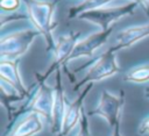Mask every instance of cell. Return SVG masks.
Returning a JSON list of instances; mask_svg holds the SVG:
<instances>
[{"label":"cell","mask_w":149,"mask_h":136,"mask_svg":"<svg viewBox=\"0 0 149 136\" xmlns=\"http://www.w3.org/2000/svg\"><path fill=\"white\" fill-rule=\"evenodd\" d=\"M24 2L27 9V17L34 28L44 38L48 50H54L56 41L54 38V30L57 26L55 19L56 3L51 0H21Z\"/></svg>","instance_id":"1"},{"label":"cell","mask_w":149,"mask_h":136,"mask_svg":"<svg viewBox=\"0 0 149 136\" xmlns=\"http://www.w3.org/2000/svg\"><path fill=\"white\" fill-rule=\"evenodd\" d=\"M40 35L35 28L21 29L3 35L0 41L1 60H16L23 56L33 44L34 40Z\"/></svg>","instance_id":"2"},{"label":"cell","mask_w":149,"mask_h":136,"mask_svg":"<svg viewBox=\"0 0 149 136\" xmlns=\"http://www.w3.org/2000/svg\"><path fill=\"white\" fill-rule=\"evenodd\" d=\"M120 71L118 60H116V52L113 51L111 48L104 51L86 70L83 79L73 87L74 91H78L84 85L93 84L97 81H101L114 77Z\"/></svg>","instance_id":"3"},{"label":"cell","mask_w":149,"mask_h":136,"mask_svg":"<svg viewBox=\"0 0 149 136\" xmlns=\"http://www.w3.org/2000/svg\"><path fill=\"white\" fill-rule=\"evenodd\" d=\"M137 5L139 3H136V2L128 1V2H125L121 5L111 6V7H106L102 9L85 13V14L80 15L78 19H83L85 21L92 22L93 24L98 26L99 29L111 30L122 19L134 14Z\"/></svg>","instance_id":"4"},{"label":"cell","mask_w":149,"mask_h":136,"mask_svg":"<svg viewBox=\"0 0 149 136\" xmlns=\"http://www.w3.org/2000/svg\"><path fill=\"white\" fill-rule=\"evenodd\" d=\"M125 103L123 92L112 93L108 90L102 91L97 107L91 112V115H98L102 117L111 128H115L120 124L122 108Z\"/></svg>","instance_id":"5"},{"label":"cell","mask_w":149,"mask_h":136,"mask_svg":"<svg viewBox=\"0 0 149 136\" xmlns=\"http://www.w3.org/2000/svg\"><path fill=\"white\" fill-rule=\"evenodd\" d=\"M54 101H55V91L54 87H50L44 81H40L35 93L31 95L28 105L24 107L23 113H37L44 117L51 126L52 113H54Z\"/></svg>","instance_id":"6"},{"label":"cell","mask_w":149,"mask_h":136,"mask_svg":"<svg viewBox=\"0 0 149 136\" xmlns=\"http://www.w3.org/2000/svg\"><path fill=\"white\" fill-rule=\"evenodd\" d=\"M112 30H105V29H97L95 31L90 33L88 35L80 38L68 62V64L72 60L80 59V58H91L95 52H98L100 49L105 46L107 43Z\"/></svg>","instance_id":"7"},{"label":"cell","mask_w":149,"mask_h":136,"mask_svg":"<svg viewBox=\"0 0 149 136\" xmlns=\"http://www.w3.org/2000/svg\"><path fill=\"white\" fill-rule=\"evenodd\" d=\"M79 40V34L74 33L63 35L56 40V46L54 49V62L50 65L48 72H45L43 77L40 79V81H44L48 78V76H50L55 70H58L59 66L68 64Z\"/></svg>","instance_id":"8"},{"label":"cell","mask_w":149,"mask_h":136,"mask_svg":"<svg viewBox=\"0 0 149 136\" xmlns=\"http://www.w3.org/2000/svg\"><path fill=\"white\" fill-rule=\"evenodd\" d=\"M149 37V22L143 24H136L127 27L120 30L115 35L114 44L111 46L113 51H119L122 49H127L136 44L137 42Z\"/></svg>","instance_id":"9"},{"label":"cell","mask_w":149,"mask_h":136,"mask_svg":"<svg viewBox=\"0 0 149 136\" xmlns=\"http://www.w3.org/2000/svg\"><path fill=\"white\" fill-rule=\"evenodd\" d=\"M91 87H92V84H88L84 88V91L78 95V98L74 101H72L71 103H69L65 116H64L63 126H62V129H61V133L58 136H68L74 129V127L79 126L80 120L84 115L83 114V102L85 100L86 94L91 90Z\"/></svg>","instance_id":"10"},{"label":"cell","mask_w":149,"mask_h":136,"mask_svg":"<svg viewBox=\"0 0 149 136\" xmlns=\"http://www.w3.org/2000/svg\"><path fill=\"white\" fill-rule=\"evenodd\" d=\"M55 91V101H54V113H52V122H51V133L55 135H59L64 116L68 109V101L62 86V80H61V74L59 71H57V80H56V86L54 87Z\"/></svg>","instance_id":"11"},{"label":"cell","mask_w":149,"mask_h":136,"mask_svg":"<svg viewBox=\"0 0 149 136\" xmlns=\"http://www.w3.org/2000/svg\"><path fill=\"white\" fill-rule=\"evenodd\" d=\"M44 128V117L37 113L24 114L6 136H35Z\"/></svg>","instance_id":"12"},{"label":"cell","mask_w":149,"mask_h":136,"mask_svg":"<svg viewBox=\"0 0 149 136\" xmlns=\"http://www.w3.org/2000/svg\"><path fill=\"white\" fill-rule=\"evenodd\" d=\"M19 59L16 60H1L0 62V77L1 81L10 85L14 90H16L21 96L28 94V90L21 78L19 71Z\"/></svg>","instance_id":"13"},{"label":"cell","mask_w":149,"mask_h":136,"mask_svg":"<svg viewBox=\"0 0 149 136\" xmlns=\"http://www.w3.org/2000/svg\"><path fill=\"white\" fill-rule=\"evenodd\" d=\"M127 0H83L81 2L72 6L69 9V19H77L80 15L92 12V10H98V9H102L106 7H111V6H116V5H121L125 3ZM128 2V1H127Z\"/></svg>","instance_id":"14"},{"label":"cell","mask_w":149,"mask_h":136,"mask_svg":"<svg viewBox=\"0 0 149 136\" xmlns=\"http://www.w3.org/2000/svg\"><path fill=\"white\" fill-rule=\"evenodd\" d=\"M123 80L135 84H142L149 81V63L136 65L129 69L123 77Z\"/></svg>","instance_id":"15"},{"label":"cell","mask_w":149,"mask_h":136,"mask_svg":"<svg viewBox=\"0 0 149 136\" xmlns=\"http://www.w3.org/2000/svg\"><path fill=\"white\" fill-rule=\"evenodd\" d=\"M21 5V0H0V7L3 12L15 13Z\"/></svg>","instance_id":"16"},{"label":"cell","mask_w":149,"mask_h":136,"mask_svg":"<svg viewBox=\"0 0 149 136\" xmlns=\"http://www.w3.org/2000/svg\"><path fill=\"white\" fill-rule=\"evenodd\" d=\"M76 136H90V128H88V120L85 115H83L80 123L78 126V130Z\"/></svg>","instance_id":"17"},{"label":"cell","mask_w":149,"mask_h":136,"mask_svg":"<svg viewBox=\"0 0 149 136\" xmlns=\"http://www.w3.org/2000/svg\"><path fill=\"white\" fill-rule=\"evenodd\" d=\"M139 133L141 135H149V116H147L139 127Z\"/></svg>","instance_id":"18"},{"label":"cell","mask_w":149,"mask_h":136,"mask_svg":"<svg viewBox=\"0 0 149 136\" xmlns=\"http://www.w3.org/2000/svg\"><path fill=\"white\" fill-rule=\"evenodd\" d=\"M137 1H139V5H141L143 10L146 12V14L149 16V0H137Z\"/></svg>","instance_id":"19"},{"label":"cell","mask_w":149,"mask_h":136,"mask_svg":"<svg viewBox=\"0 0 149 136\" xmlns=\"http://www.w3.org/2000/svg\"><path fill=\"white\" fill-rule=\"evenodd\" d=\"M112 136H122V134L120 133V124H118L114 129H113V134Z\"/></svg>","instance_id":"20"},{"label":"cell","mask_w":149,"mask_h":136,"mask_svg":"<svg viewBox=\"0 0 149 136\" xmlns=\"http://www.w3.org/2000/svg\"><path fill=\"white\" fill-rule=\"evenodd\" d=\"M146 95L149 98V86H148V87H146Z\"/></svg>","instance_id":"21"},{"label":"cell","mask_w":149,"mask_h":136,"mask_svg":"<svg viewBox=\"0 0 149 136\" xmlns=\"http://www.w3.org/2000/svg\"><path fill=\"white\" fill-rule=\"evenodd\" d=\"M127 1H130V2H136V3H139V1H137V0H127Z\"/></svg>","instance_id":"22"}]
</instances>
